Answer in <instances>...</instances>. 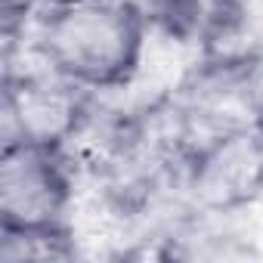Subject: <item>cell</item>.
<instances>
[{"label":"cell","mask_w":263,"mask_h":263,"mask_svg":"<svg viewBox=\"0 0 263 263\" xmlns=\"http://www.w3.org/2000/svg\"><path fill=\"white\" fill-rule=\"evenodd\" d=\"M74 174L65 149L10 143L0 155V229L71 232Z\"/></svg>","instance_id":"cell-3"},{"label":"cell","mask_w":263,"mask_h":263,"mask_svg":"<svg viewBox=\"0 0 263 263\" xmlns=\"http://www.w3.org/2000/svg\"><path fill=\"white\" fill-rule=\"evenodd\" d=\"M71 232H22V229H0V263H22V260H50L71 257Z\"/></svg>","instance_id":"cell-4"},{"label":"cell","mask_w":263,"mask_h":263,"mask_svg":"<svg viewBox=\"0 0 263 263\" xmlns=\"http://www.w3.org/2000/svg\"><path fill=\"white\" fill-rule=\"evenodd\" d=\"M90 93L50 71L34 56L31 65H7L0 140H4V146L34 143L68 152V146H74V140H81L84 130L90 127Z\"/></svg>","instance_id":"cell-2"},{"label":"cell","mask_w":263,"mask_h":263,"mask_svg":"<svg viewBox=\"0 0 263 263\" xmlns=\"http://www.w3.org/2000/svg\"><path fill=\"white\" fill-rule=\"evenodd\" d=\"M149 34L140 0H68L37 10L22 47L84 93L102 96L140 78Z\"/></svg>","instance_id":"cell-1"}]
</instances>
